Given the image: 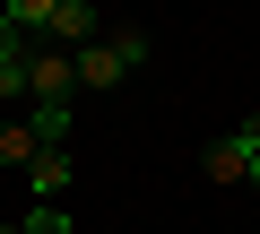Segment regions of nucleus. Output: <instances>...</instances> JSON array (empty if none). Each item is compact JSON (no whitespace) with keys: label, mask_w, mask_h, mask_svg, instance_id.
Returning <instances> with one entry per match:
<instances>
[{"label":"nucleus","mask_w":260,"mask_h":234,"mask_svg":"<svg viewBox=\"0 0 260 234\" xmlns=\"http://www.w3.org/2000/svg\"><path fill=\"white\" fill-rule=\"evenodd\" d=\"M70 61H78V87H121L130 70L148 61V35H139V26H121V35H95V44L70 52Z\"/></svg>","instance_id":"obj_1"},{"label":"nucleus","mask_w":260,"mask_h":234,"mask_svg":"<svg viewBox=\"0 0 260 234\" xmlns=\"http://www.w3.org/2000/svg\"><path fill=\"white\" fill-rule=\"evenodd\" d=\"M78 95V61L61 52V44H35V61H26V104H70Z\"/></svg>","instance_id":"obj_2"},{"label":"nucleus","mask_w":260,"mask_h":234,"mask_svg":"<svg viewBox=\"0 0 260 234\" xmlns=\"http://www.w3.org/2000/svg\"><path fill=\"white\" fill-rule=\"evenodd\" d=\"M95 35H104L95 0H61V9H52V35H44V44H61V52H87Z\"/></svg>","instance_id":"obj_3"},{"label":"nucleus","mask_w":260,"mask_h":234,"mask_svg":"<svg viewBox=\"0 0 260 234\" xmlns=\"http://www.w3.org/2000/svg\"><path fill=\"white\" fill-rule=\"evenodd\" d=\"M200 174H208V182H251V156H243V139L225 130V139L208 148V165H200Z\"/></svg>","instance_id":"obj_4"},{"label":"nucleus","mask_w":260,"mask_h":234,"mask_svg":"<svg viewBox=\"0 0 260 234\" xmlns=\"http://www.w3.org/2000/svg\"><path fill=\"white\" fill-rule=\"evenodd\" d=\"M26 191H35V199H61V191H70V156H61V148H44V156L26 165Z\"/></svg>","instance_id":"obj_5"},{"label":"nucleus","mask_w":260,"mask_h":234,"mask_svg":"<svg viewBox=\"0 0 260 234\" xmlns=\"http://www.w3.org/2000/svg\"><path fill=\"white\" fill-rule=\"evenodd\" d=\"M52 9H61V0H0V18H9V26H26L35 44L52 35Z\"/></svg>","instance_id":"obj_6"},{"label":"nucleus","mask_w":260,"mask_h":234,"mask_svg":"<svg viewBox=\"0 0 260 234\" xmlns=\"http://www.w3.org/2000/svg\"><path fill=\"white\" fill-rule=\"evenodd\" d=\"M35 156H44V139H35L26 122H0V165H18V174H26Z\"/></svg>","instance_id":"obj_7"},{"label":"nucleus","mask_w":260,"mask_h":234,"mask_svg":"<svg viewBox=\"0 0 260 234\" xmlns=\"http://www.w3.org/2000/svg\"><path fill=\"white\" fill-rule=\"evenodd\" d=\"M26 130H35L44 148H61V139H70V104H26Z\"/></svg>","instance_id":"obj_8"},{"label":"nucleus","mask_w":260,"mask_h":234,"mask_svg":"<svg viewBox=\"0 0 260 234\" xmlns=\"http://www.w3.org/2000/svg\"><path fill=\"white\" fill-rule=\"evenodd\" d=\"M18 234H78V225H70V208H61V199H35V208L18 217Z\"/></svg>","instance_id":"obj_9"},{"label":"nucleus","mask_w":260,"mask_h":234,"mask_svg":"<svg viewBox=\"0 0 260 234\" xmlns=\"http://www.w3.org/2000/svg\"><path fill=\"white\" fill-rule=\"evenodd\" d=\"M35 61V35L26 26H9V18H0V70H26Z\"/></svg>","instance_id":"obj_10"},{"label":"nucleus","mask_w":260,"mask_h":234,"mask_svg":"<svg viewBox=\"0 0 260 234\" xmlns=\"http://www.w3.org/2000/svg\"><path fill=\"white\" fill-rule=\"evenodd\" d=\"M234 139H243V156L260 165V113H243V122H234Z\"/></svg>","instance_id":"obj_11"},{"label":"nucleus","mask_w":260,"mask_h":234,"mask_svg":"<svg viewBox=\"0 0 260 234\" xmlns=\"http://www.w3.org/2000/svg\"><path fill=\"white\" fill-rule=\"evenodd\" d=\"M0 234H18V225H0Z\"/></svg>","instance_id":"obj_12"},{"label":"nucleus","mask_w":260,"mask_h":234,"mask_svg":"<svg viewBox=\"0 0 260 234\" xmlns=\"http://www.w3.org/2000/svg\"><path fill=\"white\" fill-rule=\"evenodd\" d=\"M251 182H260V165H251Z\"/></svg>","instance_id":"obj_13"},{"label":"nucleus","mask_w":260,"mask_h":234,"mask_svg":"<svg viewBox=\"0 0 260 234\" xmlns=\"http://www.w3.org/2000/svg\"><path fill=\"white\" fill-rule=\"evenodd\" d=\"M251 234H260V225H251Z\"/></svg>","instance_id":"obj_14"}]
</instances>
